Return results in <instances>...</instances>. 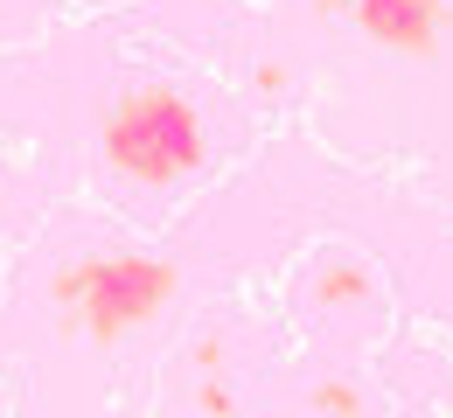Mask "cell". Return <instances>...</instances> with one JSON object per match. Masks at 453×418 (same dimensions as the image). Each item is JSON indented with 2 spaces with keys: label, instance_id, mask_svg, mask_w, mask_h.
<instances>
[{
  "label": "cell",
  "instance_id": "6da1fadb",
  "mask_svg": "<svg viewBox=\"0 0 453 418\" xmlns=\"http://www.w3.org/2000/svg\"><path fill=\"white\" fill-rule=\"evenodd\" d=\"M98 161L119 188L174 195L210 168V119L168 77H133L98 112Z\"/></svg>",
  "mask_w": 453,
  "mask_h": 418
},
{
  "label": "cell",
  "instance_id": "7a4b0ae2",
  "mask_svg": "<svg viewBox=\"0 0 453 418\" xmlns=\"http://www.w3.org/2000/svg\"><path fill=\"white\" fill-rule=\"evenodd\" d=\"M50 307L63 328H77L91 349H119L147 321H161L181 293V265L161 251H84L50 272Z\"/></svg>",
  "mask_w": 453,
  "mask_h": 418
},
{
  "label": "cell",
  "instance_id": "3957f363",
  "mask_svg": "<svg viewBox=\"0 0 453 418\" xmlns=\"http://www.w3.org/2000/svg\"><path fill=\"white\" fill-rule=\"evenodd\" d=\"M321 21H349L370 49L404 63H433L453 28V0H314Z\"/></svg>",
  "mask_w": 453,
  "mask_h": 418
},
{
  "label": "cell",
  "instance_id": "277c9868",
  "mask_svg": "<svg viewBox=\"0 0 453 418\" xmlns=\"http://www.w3.org/2000/svg\"><path fill=\"white\" fill-rule=\"evenodd\" d=\"M314 300H321V307H356V300H370V272H363L349 251H328V258L314 265Z\"/></svg>",
  "mask_w": 453,
  "mask_h": 418
},
{
  "label": "cell",
  "instance_id": "5b68a950",
  "mask_svg": "<svg viewBox=\"0 0 453 418\" xmlns=\"http://www.w3.org/2000/svg\"><path fill=\"white\" fill-rule=\"evenodd\" d=\"M314 405H321V412H363V391H356V384H321Z\"/></svg>",
  "mask_w": 453,
  "mask_h": 418
},
{
  "label": "cell",
  "instance_id": "8992f818",
  "mask_svg": "<svg viewBox=\"0 0 453 418\" xmlns=\"http://www.w3.org/2000/svg\"><path fill=\"white\" fill-rule=\"evenodd\" d=\"M188 405H196V412H237V391H230V384H196Z\"/></svg>",
  "mask_w": 453,
  "mask_h": 418
},
{
  "label": "cell",
  "instance_id": "52a82bcc",
  "mask_svg": "<svg viewBox=\"0 0 453 418\" xmlns=\"http://www.w3.org/2000/svg\"><path fill=\"white\" fill-rule=\"evenodd\" d=\"M251 84H258V98H286V63L258 57V63H251Z\"/></svg>",
  "mask_w": 453,
  "mask_h": 418
}]
</instances>
